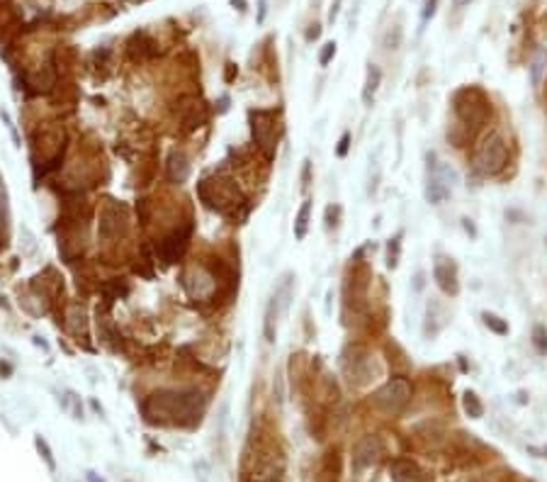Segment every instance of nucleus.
I'll use <instances>...</instances> for the list:
<instances>
[{"mask_svg": "<svg viewBox=\"0 0 547 482\" xmlns=\"http://www.w3.org/2000/svg\"><path fill=\"white\" fill-rule=\"evenodd\" d=\"M207 407V397L197 388L158 390L141 402V414L149 424L161 427H195Z\"/></svg>", "mask_w": 547, "mask_h": 482, "instance_id": "obj_1", "label": "nucleus"}, {"mask_svg": "<svg viewBox=\"0 0 547 482\" xmlns=\"http://www.w3.org/2000/svg\"><path fill=\"white\" fill-rule=\"evenodd\" d=\"M197 195L202 200L204 207L214 209V212L224 214L231 219H243L248 214V205L243 192L238 190V185L233 183L229 175H207L197 183Z\"/></svg>", "mask_w": 547, "mask_h": 482, "instance_id": "obj_2", "label": "nucleus"}, {"mask_svg": "<svg viewBox=\"0 0 547 482\" xmlns=\"http://www.w3.org/2000/svg\"><path fill=\"white\" fill-rule=\"evenodd\" d=\"M453 112L467 132H477L492 115V100L480 86H463L453 95Z\"/></svg>", "mask_w": 547, "mask_h": 482, "instance_id": "obj_3", "label": "nucleus"}, {"mask_svg": "<svg viewBox=\"0 0 547 482\" xmlns=\"http://www.w3.org/2000/svg\"><path fill=\"white\" fill-rule=\"evenodd\" d=\"M506 166H509L506 139L499 132L484 134L475 149V156H472V168L480 175H484V178H492V175H499Z\"/></svg>", "mask_w": 547, "mask_h": 482, "instance_id": "obj_4", "label": "nucleus"}, {"mask_svg": "<svg viewBox=\"0 0 547 482\" xmlns=\"http://www.w3.org/2000/svg\"><path fill=\"white\" fill-rule=\"evenodd\" d=\"M250 132H253L255 146L263 151L267 161L275 158L277 141L282 137L280 110H250Z\"/></svg>", "mask_w": 547, "mask_h": 482, "instance_id": "obj_5", "label": "nucleus"}, {"mask_svg": "<svg viewBox=\"0 0 547 482\" xmlns=\"http://www.w3.org/2000/svg\"><path fill=\"white\" fill-rule=\"evenodd\" d=\"M129 231V209L122 202L105 197L98 212V236L105 243H119Z\"/></svg>", "mask_w": 547, "mask_h": 482, "instance_id": "obj_6", "label": "nucleus"}, {"mask_svg": "<svg viewBox=\"0 0 547 482\" xmlns=\"http://www.w3.org/2000/svg\"><path fill=\"white\" fill-rule=\"evenodd\" d=\"M411 393H414L411 383H409L404 376H394L375 390L372 405L385 414H399L409 402H411Z\"/></svg>", "mask_w": 547, "mask_h": 482, "instance_id": "obj_7", "label": "nucleus"}, {"mask_svg": "<svg viewBox=\"0 0 547 482\" xmlns=\"http://www.w3.org/2000/svg\"><path fill=\"white\" fill-rule=\"evenodd\" d=\"M190 239H192V219H185V222L178 224L175 229H170L166 236H161V239L156 241V258L161 261L163 265L178 263V261L185 256Z\"/></svg>", "mask_w": 547, "mask_h": 482, "instance_id": "obj_8", "label": "nucleus"}, {"mask_svg": "<svg viewBox=\"0 0 547 482\" xmlns=\"http://www.w3.org/2000/svg\"><path fill=\"white\" fill-rule=\"evenodd\" d=\"M341 366H343V376L350 380V385L355 388H363L368 385L370 380L375 376V363H372V356L365 346L355 344V346H348L343 351V358H341Z\"/></svg>", "mask_w": 547, "mask_h": 482, "instance_id": "obj_9", "label": "nucleus"}, {"mask_svg": "<svg viewBox=\"0 0 547 482\" xmlns=\"http://www.w3.org/2000/svg\"><path fill=\"white\" fill-rule=\"evenodd\" d=\"M178 122H180V129L182 132H195L197 127H202L209 117V110H207V103L197 95H182L178 100Z\"/></svg>", "mask_w": 547, "mask_h": 482, "instance_id": "obj_10", "label": "nucleus"}, {"mask_svg": "<svg viewBox=\"0 0 547 482\" xmlns=\"http://www.w3.org/2000/svg\"><path fill=\"white\" fill-rule=\"evenodd\" d=\"M380 456H382V441L377 436L368 434V436H363V439H358L355 446H353V458H350L353 473L355 475L365 473V470L372 468V465L380 461Z\"/></svg>", "mask_w": 547, "mask_h": 482, "instance_id": "obj_11", "label": "nucleus"}, {"mask_svg": "<svg viewBox=\"0 0 547 482\" xmlns=\"http://www.w3.org/2000/svg\"><path fill=\"white\" fill-rule=\"evenodd\" d=\"M433 280L446 295H458L460 292V275H458V265L453 258L448 256H438L433 261Z\"/></svg>", "mask_w": 547, "mask_h": 482, "instance_id": "obj_12", "label": "nucleus"}, {"mask_svg": "<svg viewBox=\"0 0 547 482\" xmlns=\"http://www.w3.org/2000/svg\"><path fill=\"white\" fill-rule=\"evenodd\" d=\"M192 173V166H190V158H187V154L182 149H173L166 161V175L170 183L175 185H182L187 178H190Z\"/></svg>", "mask_w": 547, "mask_h": 482, "instance_id": "obj_13", "label": "nucleus"}, {"mask_svg": "<svg viewBox=\"0 0 547 482\" xmlns=\"http://www.w3.org/2000/svg\"><path fill=\"white\" fill-rule=\"evenodd\" d=\"M392 482H426V473L419 468V463L409 461V458H397L389 465Z\"/></svg>", "mask_w": 547, "mask_h": 482, "instance_id": "obj_14", "label": "nucleus"}, {"mask_svg": "<svg viewBox=\"0 0 547 482\" xmlns=\"http://www.w3.org/2000/svg\"><path fill=\"white\" fill-rule=\"evenodd\" d=\"M127 52L134 59H153L158 54V42L153 39L149 32H134L127 42Z\"/></svg>", "mask_w": 547, "mask_h": 482, "instance_id": "obj_15", "label": "nucleus"}, {"mask_svg": "<svg viewBox=\"0 0 547 482\" xmlns=\"http://www.w3.org/2000/svg\"><path fill=\"white\" fill-rule=\"evenodd\" d=\"M66 327L76 341H85V339H88V317H85V310L81 305H73V307L68 310Z\"/></svg>", "mask_w": 547, "mask_h": 482, "instance_id": "obj_16", "label": "nucleus"}, {"mask_svg": "<svg viewBox=\"0 0 547 482\" xmlns=\"http://www.w3.org/2000/svg\"><path fill=\"white\" fill-rule=\"evenodd\" d=\"M380 83H382L380 66L368 64V73H365V86H363V105L365 107H372L375 105V95H377V90H380Z\"/></svg>", "mask_w": 547, "mask_h": 482, "instance_id": "obj_17", "label": "nucleus"}, {"mask_svg": "<svg viewBox=\"0 0 547 482\" xmlns=\"http://www.w3.org/2000/svg\"><path fill=\"white\" fill-rule=\"evenodd\" d=\"M277 317H280V307H277V300L275 295H272L265 307V319H263V336L267 344H275L277 339Z\"/></svg>", "mask_w": 547, "mask_h": 482, "instance_id": "obj_18", "label": "nucleus"}, {"mask_svg": "<svg viewBox=\"0 0 547 482\" xmlns=\"http://www.w3.org/2000/svg\"><path fill=\"white\" fill-rule=\"evenodd\" d=\"M404 42V27H402V20H394L389 22V27L385 30V35H382V47L387 49V52H397L399 47H402Z\"/></svg>", "mask_w": 547, "mask_h": 482, "instance_id": "obj_19", "label": "nucleus"}, {"mask_svg": "<svg viewBox=\"0 0 547 482\" xmlns=\"http://www.w3.org/2000/svg\"><path fill=\"white\" fill-rule=\"evenodd\" d=\"M98 334H100V341L105 346H110L112 351H117L119 346H122V341H119V332L115 329V324H112L107 317H102V319H98Z\"/></svg>", "mask_w": 547, "mask_h": 482, "instance_id": "obj_20", "label": "nucleus"}, {"mask_svg": "<svg viewBox=\"0 0 547 482\" xmlns=\"http://www.w3.org/2000/svg\"><path fill=\"white\" fill-rule=\"evenodd\" d=\"M309 222H311V200H304L294 217V239H304L306 231H309Z\"/></svg>", "mask_w": 547, "mask_h": 482, "instance_id": "obj_21", "label": "nucleus"}, {"mask_svg": "<svg viewBox=\"0 0 547 482\" xmlns=\"http://www.w3.org/2000/svg\"><path fill=\"white\" fill-rule=\"evenodd\" d=\"M463 410H465L467 417H472V419H482L484 417L482 400L477 397V393H472V390H467V393L463 395Z\"/></svg>", "mask_w": 547, "mask_h": 482, "instance_id": "obj_22", "label": "nucleus"}, {"mask_svg": "<svg viewBox=\"0 0 547 482\" xmlns=\"http://www.w3.org/2000/svg\"><path fill=\"white\" fill-rule=\"evenodd\" d=\"M482 319H484V324L492 329L494 334H499V336H506V334H509V324H506L499 314H494V312H482Z\"/></svg>", "mask_w": 547, "mask_h": 482, "instance_id": "obj_23", "label": "nucleus"}, {"mask_svg": "<svg viewBox=\"0 0 547 482\" xmlns=\"http://www.w3.org/2000/svg\"><path fill=\"white\" fill-rule=\"evenodd\" d=\"M61 405H64L66 412L73 414V419H81V417H83L81 397H78L76 393H71V390H66V393H64V397H61Z\"/></svg>", "mask_w": 547, "mask_h": 482, "instance_id": "obj_24", "label": "nucleus"}, {"mask_svg": "<svg viewBox=\"0 0 547 482\" xmlns=\"http://www.w3.org/2000/svg\"><path fill=\"white\" fill-rule=\"evenodd\" d=\"M533 346L538 351V356H547V327L535 324L533 327Z\"/></svg>", "mask_w": 547, "mask_h": 482, "instance_id": "obj_25", "label": "nucleus"}, {"mask_svg": "<svg viewBox=\"0 0 547 482\" xmlns=\"http://www.w3.org/2000/svg\"><path fill=\"white\" fill-rule=\"evenodd\" d=\"M399 253H402V234H397L394 239H389V243H387V265L389 268H397Z\"/></svg>", "mask_w": 547, "mask_h": 482, "instance_id": "obj_26", "label": "nucleus"}, {"mask_svg": "<svg viewBox=\"0 0 547 482\" xmlns=\"http://www.w3.org/2000/svg\"><path fill=\"white\" fill-rule=\"evenodd\" d=\"M438 5L441 0H424V8H421V30L429 25V20H433V15L438 13Z\"/></svg>", "mask_w": 547, "mask_h": 482, "instance_id": "obj_27", "label": "nucleus"}, {"mask_svg": "<svg viewBox=\"0 0 547 482\" xmlns=\"http://www.w3.org/2000/svg\"><path fill=\"white\" fill-rule=\"evenodd\" d=\"M333 56H336V42H326V44H324V49H321V54H319V64L328 66Z\"/></svg>", "mask_w": 547, "mask_h": 482, "instance_id": "obj_28", "label": "nucleus"}, {"mask_svg": "<svg viewBox=\"0 0 547 482\" xmlns=\"http://www.w3.org/2000/svg\"><path fill=\"white\" fill-rule=\"evenodd\" d=\"M37 448H39V453H42V458L47 461V465L51 470L56 468V461H54V456H51V448H49V444L44 439H37Z\"/></svg>", "mask_w": 547, "mask_h": 482, "instance_id": "obj_29", "label": "nucleus"}, {"mask_svg": "<svg viewBox=\"0 0 547 482\" xmlns=\"http://www.w3.org/2000/svg\"><path fill=\"white\" fill-rule=\"evenodd\" d=\"M338 217H341V207L338 205H328L326 207V229H331V226H338Z\"/></svg>", "mask_w": 547, "mask_h": 482, "instance_id": "obj_30", "label": "nucleus"}, {"mask_svg": "<svg viewBox=\"0 0 547 482\" xmlns=\"http://www.w3.org/2000/svg\"><path fill=\"white\" fill-rule=\"evenodd\" d=\"M348 149H350V132H343L341 134V139H338V146H336V154L343 158L346 154H348Z\"/></svg>", "mask_w": 547, "mask_h": 482, "instance_id": "obj_31", "label": "nucleus"}, {"mask_svg": "<svg viewBox=\"0 0 547 482\" xmlns=\"http://www.w3.org/2000/svg\"><path fill=\"white\" fill-rule=\"evenodd\" d=\"M272 393H275V400H277V402H282V395H284V390H282V371H277V373H275V383H272Z\"/></svg>", "mask_w": 547, "mask_h": 482, "instance_id": "obj_32", "label": "nucleus"}, {"mask_svg": "<svg viewBox=\"0 0 547 482\" xmlns=\"http://www.w3.org/2000/svg\"><path fill=\"white\" fill-rule=\"evenodd\" d=\"M309 183H311V161L306 158L304 161V168H302V188H309Z\"/></svg>", "mask_w": 547, "mask_h": 482, "instance_id": "obj_33", "label": "nucleus"}, {"mask_svg": "<svg viewBox=\"0 0 547 482\" xmlns=\"http://www.w3.org/2000/svg\"><path fill=\"white\" fill-rule=\"evenodd\" d=\"M319 37H321V25L314 22V25H309V30H306V42H316Z\"/></svg>", "mask_w": 547, "mask_h": 482, "instance_id": "obj_34", "label": "nucleus"}, {"mask_svg": "<svg viewBox=\"0 0 547 482\" xmlns=\"http://www.w3.org/2000/svg\"><path fill=\"white\" fill-rule=\"evenodd\" d=\"M341 3H343V0H333L331 10H328V22H331V25H333L336 18H338V13H341Z\"/></svg>", "mask_w": 547, "mask_h": 482, "instance_id": "obj_35", "label": "nucleus"}, {"mask_svg": "<svg viewBox=\"0 0 547 482\" xmlns=\"http://www.w3.org/2000/svg\"><path fill=\"white\" fill-rule=\"evenodd\" d=\"M360 5H363V0H355V8H353V13H350V20H348L350 30H355V22H358V15H360Z\"/></svg>", "mask_w": 547, "mask_h": 482, "instance_id": "obj_36", "label": "nucleus"}, {"mask_svg": "<svg viewBox=\"0 0 547 482\" xmlns=\"http://www.w3.org/2000/svg\"><path fill=\"white\" fill-rule=\"evenodd\" d=\"M531 69H533V83H540V71H543V64H540V61H535Z\"/></svg>", "mask_w": 547, "mask_h": 482, "instance_id": "obj_37", "label": "nucleus"}, {"mask_svg": "<svg viewBox=\"0 0 547 482\" xmlns=\"http://www.w3.org/2000/svg\"><path fill=\"white\" fill-rule=\"evenodd\" d=\"M233 73H236V66H233V64H226V81H231Z\"/></svg>", "mask_w": 547, "mask_h": 482, "instance_id": "obj_38", "label": "nucleus"}, {"mask_svg": "<svg viewBox=\"0 0 547 482\" xmlns=\"http://www.w3.org/2000/svg\"><path fill=\"white\" fill-rule=\"evenodd\" d=\"M231 5H238V10H241V13L246 10V0H231Z\"/></svg>", "mask_w": 547, "mask_h": 482, "instance_id": "obj_39", "label": "nucleus"}, {"mask_svg": "<svg viewBox=\"0 0 547 482\" xmlns=\"http://www.w3.org/2000/svg\"><path fill=\"white\" fill-rule=\"evenodd\" d=\"M472 0H453V5L455 8H465V5H470Z\"/></svg>", "mask_w": 547, "mask_h": 482, "instance_id": "obj_40", "label": "nucleus"}, {"mask_svg": "<svg viewBox=\"0 0 547 482\" xmlns=\"http://www.w3.org/2000/svg\"><path fill=\"white\" fill-rule=\"evenodd\" d=\"M265 18V0H260V15H258V22H263Z\"/></svg>", "mask_w": 547, "mask_h": 482, "instance_id": "obj_41", "label": "nucleus"}, {"mask_svg": "<svg viewBox=\"0 0 547 482\" xmlns=\"http://www.w3.org/2000/svg\"><path fill=\"white\" fill-rule=\"evenodd\" d=\"M465 229L470 231V234H477V231H475V226L470 224V219H465Z\"/></svg>", "mask_w": 547, "mask_h": 482, "instance_id": "obj_42", "label": "nucleus"}, {"mask_svg": "<svg viewBox=\"0 0 547 482\" xmlns=\"http://www.w3.org/2000/svg\"><path fill=\"white\" fill-rule=\"evenodd\" d=\"M88 480H90V482H102V480H100V478H98V475H95V473H88Z\"/></svg>", "mask_w": 547, "mask_h": 482, "instance_id": "obj_43", "label": "nucleus"}, {"mask_svg": "<svg viewBox=\"0 0 547 482\" xmlns=\"http://www.w3.org/2000/svg\"><path fill=\"white\" fill-rule=\"evenodd\" d=\"M253 482H280V480H275V478H265V480H253Z\"/></svg>", "mask_w": 547, "mask_h": 482, "instance_id": "obj_44", "label": "nucleus"}, {"mask_svg": "<svg viewBox=\"0 0 547 482\" xmlns=\"http://www.w3.org/2000/svg\"><path fill=\"white\" fill-rule=\"evenodd\" d=\"M545 98H547V83H545Z\"/></svg>", "mask_w": 547, "mask_h": 482, "instance_id": "obj_45", "label": "nucleus"}, {"mask_svg": "<svg viewBox=\"0 0 547 482\" xmlns=\"http://www.w3.org/2000/svg\"><path fill=\"white\" fill-rule=\"evenodd\" d=\"M545 20H547V15H545Z\"/></svg>", "mask_w": 547, "mask_h": 482, "instance_id": "obj_46", "label": "nucleus"}, {"mask_svg": "<svg viewBox=\"0 0 547 482\" xmlns=\"http://www.w3.org/2000/svg\"><path fill=\"white\" fill-rule=\"evenodd\" d=\"M475 482H480V480H475Z\"/></svg>", "mask_w": 547, "mask_h": 482, "instance_id": "obj_47", "label": "nucleus"}, {"mask_svg": "<svg viewBox=\"0 0 547 482\" xmlns=\"http://www.w3.org/2000/svg\"><path fill=\"white\" fill-rule=\"evenodd\" d=\"M545 241H547V239H545Z\"/></svg>", "mask_w": 547, "mask_h": 482, "instance_id": "obj_48", "label": "nucleus"}]
</instances>
